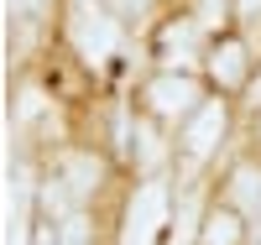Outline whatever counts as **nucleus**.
Here are the masks:
<instances>
[{
	"label": "nucleus",
	"instance_id": "nucleus-2",
	"mask_svg": "<svg viewBox=\"0 0 261 245\" xmlns=\"http://www.w3.org/2000/svg\"><path fill=\"white\" fill-rule=\"evenodd\" d=\"M162 219H167V193H162V183H146L136 198H130L125 240H120V245H151V235L162 230Z\"/></svg>",
	"mask_w": 261,
	"mask_h": 245
},
{
	"label": "nucleus",
	"instance_id": "nucleus-12",
	"mask_svg": "<svg viewBox=\"0 0 261 245\" xmlns=\"http://www.w3.org/2000/svg\"><path fill=\"white\" fill-rule=\"evenodd\" d=\"M120 6H125V11H146L151 0H120Z\"/></svg>",
	"mask_w": 261,
	"mask_h": 245
},
{
	"label": "nucleus",
	"instance_id": "nucleus-7",
	"mask_svg": "<svg viewBox=\"0 0 261 245\" xmlns=\"http://www.w3.org/2000/svg\"><path fill=\"white\" fill-rule=\"evenodd\" d=\"M230 198H235L241 209L261 214V172H256V167H235V177H230Z\"/></svg>",
	"mask_w": 261,
	"mask_h": 245
},
{
	"label": "nucleus",
	"instance_id": "nucleus-8",
	"mask_svg": "<svg viewBox=\"0 0 261 245\" xmlns=\"http://www.w3.org/2000/svg\"><path fill=\"white\" fill-rule=\"evenodd\" d=\"M63 183H68L73 193H89L99 183V162L94 157H68V162H63Z\"/></svg>",
	"mask_w": 261,
	"mask_h": 245
},
{
	"label": "nucleus",
	"instance_id": "nucleus-3",
	"mask_svg": "<svg viewBox=\"0 0 261 245\" xmlns=\"http://www.w3.org/2000/svg\"><path fill=\"white\" fill-rule=\"evenodd\" d=\"M146 99L157 115H193V99H199V89H193V78H178V73H162L146 84Z\"/></svg>",
	"mask_w": 261,
	"mask_h": 245
},
{
	"label": "nucleus",
	"instance_id": "nucleus-10",
	"mask_svg": "<svg viewBox=\"0 0 261 245\" xmlns=\"http://www.w3.org/2000/svg\"><path fill=\"white\" fill-rule=\"evenodd\" d=\"M63 245H84V219H68V230H63Z\"/></svg>",
	"mask_w": 261,
	"mask_h": 245
},
{
	"label": "nucleus",
	"instance_id": "nucleus-14",
	"mask_svg": "<svg viewBox=\"0 0 261 245\" xmlns=\"http://www.w3.org/2000/svg\"><path fill=\"white\" fill-rule=\"evenodd\" d=\"M256 99H261V84H256Z\"/></svg>",
	"mask_w": 261,
	"mask_h": 245
},
{
	"label": "nucleus",
	"instance_id": "nucleus-9",
	"mask_svg": "<svg viewBox=\"0 0 261 245\" xmlns=\"http://www.w3.org/2000/svg\"><path fill=\"white\" fill-rule=\"evenodd\" d=\"M199 21H204V26L225 21V0H199Z\"/></svg>",
	"mask_w": 261,
	"mask_h": 245
},
{
	"label": "nucleus",
	"instance_id": "nucleus-6",
	"mask_svg": "<svg viewBox=\"0 0 261 245\" xmlns=\"http://www.w3.org/2000/svg\"><path fill=\"white\" fill-rule=\"evenodd\" d=\"M204 245H241V219H235L230 209H214L209 219H204V235H199Z\"/></svg>",
	"mask_w": 261,
	"mask_h": 245
},
{
	"label": "nucleus",
	"instance_id": "nucleus-1",
	"mask_svg": "<svg viewBox=\"0 0 261 245\" xmlns=\"http://www.w3.org/2000/svg\"><path fill=\"white\" fill-rule=\"evenodd\" d=\"M73 42H79V52L89 58V63H105L115 47H120V26H115V16H105V11H89L84 6L79 16H73Z\"/></svg>",
	"mask_w": 261,
	"mask_h": 245
},
{
	"label": "nucleus",
	"instance_id": "nucleus-4",
	"mask_svg": "<svg viewBox=\"0 0 261 245\" xmlns=\"http://www.w3.org/2000/svg\"><path fill=\"white\" fill-rule=\"evenodd\" d=\"M225 136V104H204V110H193V120L183 130V146H188V157L199 162L214 151V141Z\"/></svg>",
	"mask_w": 261,
	"mask_h": 245
},
{
	"label": "nucleus",
	"instance_id": "nucleus-13",
	"mask_svg": "<svg viewBox=\"0 0 261 245\" xmlns=\"http://www.w3.org/2000/svg\"><path fill=\"white\" fill-rule=\"evenodd\" d=\"M256 6H261V0H241V11H256Z\"/></svg>",
	"mask_w": 261,
	"mask_h": 245
},
{
	"label": "nucleus",
	"instance_id": "nucleus-5",
	"mask_svg": "<svg viewBox=\"0 0 261 245\" xmlns=\"http://www.w3.org/2000/svg\"><path fill=\"white\" fill-rule=\"evenodd\" d=\"M209 73H214L220 89L246 84V47H241V42H220V47L209 52Z\"/></svg>",
	"mask_w": 261,
	"mask_h": 245
},
{
	"label": "nucleus",
	"instance_id": "nucleus-11",
	"mask_svg": "<svg viewBox=\"0 0 261 245\" xmlns=\"http://www.w3.org/2000/svg\"><path fill=\"white\" fill-rule=\"evenodd\" d=\"M11 6H16V11H21V16H37V11H42V6H47V0H11Z\"/></svg>",
	"mask_w": 261,
	"mask_h": 245
}]
</instances>
